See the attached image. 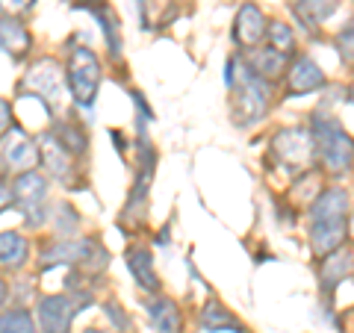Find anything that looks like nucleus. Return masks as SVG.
Returning a JSON list of instances; mask_svg holds the SVG:
<instances>
[{
	"instance_id": "nucleus-15",
	"label": "nucleus",
	"mask_w": 354,
	"mask_h": 333,
	"mask_svg": "<svg viewBox=\"0 0 354 333\" xmlns=\"http://www.w3.org/2000/svg\"><path fill=\"white\" fill-rule=\"evenodd\" d=\"M346 207H348V195L342 192V189H325V192L310 204V218L313 221L346 218Z\"/></svg>"
},
{
	"instance_id": "nucleus-10",
	"label": "nucleus",
	"mask_w": 354,
	"mask_h": 333,
	"mask_svg": "<svg viewBox=\"0 0 354 333\" xmlns=\"http://www.w3.org/2000/svg\"><path fill=\"white\" fill-rule=\"evenodd\" d=\"M39 160L44 169L53 177H59V180H65V177L71 174V151L62 145V139L53 130L39 136Z\"/></svg>"
},
{
	"instance_id": "nucleus-23",
	"label": "nucleus",
	"mask_w": 354,
	"mask_h": 333,
	"mask_svg": "<svg viewBox=\"0 0 354 333\" xmlns=\"http://www.w3.org/2000/svg\"><path fill=\"white\" fill-rule=\"evenodd\" d=\"M201 325H204L207 330H225V327L239 330L236 318L230 316L225 307H218V304H207V307L201 310Z\"/></svg>"
},
{
	"instance_id": "nucleus-3",
	"label": "nucleus",
	"mask_w": 354,
	"mask_h": 333,
	"mask_svg": "<svg viewBox=\"0 0 354 333\" xmlns=\"http://www.w3.org/2000/svg\"><path fill=\"white\" fill-rule=\"evenodd\" d=\"M71 263H80L83 269L101 272L109 265V254L95 239H57L41 254L44 269H50V265H71Z\"/></svg>"
},
{
	"instance_id": "nucleus-7",
	"label": "nucleus",
	"mask_w": 354,
	"mask_h": 333,
	"mask_svg": "<svg viewBox=\"0 0 354 333\" xmlns=\"http://www.w3.org/2000/svg\"><path fill=\"white\" fill-rule=\"evenodd\" d=\"M12 189V201L27 213V225L30 227H39L44 221V213H41V204L48 198V180L32 169V171H24L15 177V183L9 186Z\"/></svg>"
},
{
	"instance_id": "nucleus-17",
	"label": "nucleus",
	"mask_w": 354,
	"mask_h": 333,
	"mask_svg": "<svg viewBox=\"0 0 354 333\" xmlns=\"http://www.w3.org/2000/svg\"><path fill=\"white\" fill-rule=\"evenodd\" d=\"M27 257H30V245L21 233H15V230L0 233V265L21 269V265L27 263Z\"/></svg>"
},
{
	"instance_id": "nucleus-24",
	"label": "nucleus",
	"mask_w": 354,
	"mask_h": 333,
	"mask_svg": "<svg viewBox=\"0 0 354 333\" xmlns=\"http://www.w3.org/2000/svg\"><path fill=\"white\" fill-rule=\"evenodd\" d=\"M266 36H269V48H274L278 53H290L292 48H295V32H292V27H286L283 21H274L272 27H266Z\"/></svg>"
},
{
	"instance_id": "nucleus-5",
	"label": "nucleus",
	"mask_w": 354,
	"mask_h": 333,
	"mask_svg": "<svg viewBox=\"0 0 354 333\" xmlns=\"http://www.w3.org/2000/svg\"><path fill=\"white\" fill-rule=\"evenodd\" d=\"M65 80H68V88H71L77 104L92 106L95 95H97V86H101V62H97V57L88 48H77V50H71Z\"/></svg>"
},
{
	"instance_id": "nucleus-1",
	"label": "nucleus",
	"mask_w": 354,
	"mask_h": 333,
	"mask_svg": "<svg viewBox=\"0 0 354 333\" xmlns=\"http://www.w3.org/2000/svg\"><path fill=\"white\" fill-rule=\"evenodd\" d=\"M225 80L234 92V113L239 118V124H254L269 113V101H272V88L269 80L257 77L251 68H239L236 74V59L227 62V74Z\"/></svg>"
},
{
	"instance_id": "nucleus-6",
	"label": "nucleus",
	"mask_w": 354,
	"mask_h": 333,
	"mask_svg": "<svg viewBox=\"0 0 354 333\" xmlns=\"http://www.w3.org/2000/svg\"><path fill=\"white\" fill-rule=\"evenodd\" d=\"M24 86L32 92V97H36V101H41V104L53 113V109L59 106L62 95H65V74H62V68H59V65L53 62V59H39V62L27 71Z\"/></svg>"
},
{
	"instance_id": "nucleus-12",
	"label": "nucleus",
	"mask_w": 354,
	"mask_h": 333,
	"mask_svg": "<svg viewBox=\"0 0 354 333\" xmlns=\"http://www.w3.org/2000/svg\"><path fill=\"white\" fill-rule=\"evenodd\" d=\"M346 239V218H334V221H313L310 227V242H313V251L328 257L330 251H337Z\"/></svg>"
},
{
	"instance_id": "nucleus-9",
	"label": "nucleus",
	"mask_w": 354,
	"mask_h": 333,
	"mask_svg": "<svg viewBox=\"0 0 354 333\" xmlns=\"http://www.w3.org/2000/svg\"><path fill=\"white\" fill-rule=\"evenodd\" d=\"M39 327L41 333H71V321H74V304L65 295H44L39 307Z\"/></svg>"
},
{
	"instance_id": "nucleus-16",
	"label": "nucleus",
	"mask_w": 354,
	"mask_h": 333,
	"mask_svg": "<svg viewBox=\"0 0 354 333\" xmlns=\"http://www.w3.org/2000/svg\"><path fill=\"white\" fill-rule=\"evenodd\" d=\"M148 316H151V325L153 333H180V307H177L171 298H157L151 307H148Z\"/></svg>"
},
{
	"instance_id": "nucleus-28",
	"label": "nucleus",
	"mask_w": 354,
	"mask_h": 333,
	"mask_svg": "<svg viewBox=\"0 0 354 333\" xmlns=\"http://www.w3.org/2000/svg\"><path fill=\"white\" fill-rule=\"evenodd\" d=\"M3 304H6V280L0 277V307H3Z\"/></svg>"
},
{
	"instance_id": "nucleus-13",
	"label": "nucleus",
	"mask_w": 354,
	"mask_h": 333,
	"mask_svg": "<svg viewBox=\"0 0 354 333\" xmlns=\"http://www.w3.org/2000/svg\"><path fill=\"white\" fill-rule=\"evenodd\" d=\"M286 80H290V92L307 95V92H316V88L325 86V74H322V68H319V65L310 59V57H301L290 68Z\"/></svg>"
},
{
	"instance_id": "nucleus-31",
	"label": "nucleus",
	"mask_w": 354,
	"mask_h": 333,
	"mask_svg": "<svg viewBox=\"0 0 354 333\" xmlns=\"http://www.w3.org/2000/svg\"><path fill=\"white\" fill-rule=\"evenodd\" d=\"M351 227H354V221H351Z\"/></svg>"
},
{
	"instance_id": "nucleus-2",
	"label": "nucleus",
	"mask_w": 354,
	"mask_h": 333,
	"mask_svg": "<svg viewBox=\"0 0 354 333\" xmlns=\"http://www.w3.org/2000/svg\"><path fill=\"white\" fill-rule=\"evenodd\" d=\"M313 145L316 153L330 171H348L354 162V142L334 118L316 115L313 118Z\"/></svg>"
},
{
	"instance_id": "nucleus-8",
	"label": "nucleus",
	"mask_w": 354,
	"mask_h": 333,
	"mask_svg": "<svg viewBox=\"0 0 354 333\" xmlns=\"http://www.w3.org/2000/svg\"><path fill=\"white\" fill-rule=\"evenodd\" d=\"M0 153H3L6 169L18 171V174L32 171L36 169V162H39V145L27 136L24 127H18V124L9 127L6 136L0 139Z\"/></svg>"
},
{
	"instance_id": "nucleus-27",
	"label": "nucleus",
	"mask_w": 354,
	"mask_h": 333,
	"mask_svg": "<svg viewBox=\"0 0 354 333\" xmlns=\"http://www.w3.org/2000/svg\"><path fill=\"white\" fill-rule=\"evenodd\" d=\"M9 204H12V189L0 183V209H6Z\"/></svg>"
},
{
	"instance_id": "nucleus-19",
	"label": "nucleus",
	"mask_w": 354,
	"mask_h": 333,
	"mask_svg": "<svg viewBox=\"0 0 354 333\" xmlns=\"http://www.w3.org/2000/svg\"><path fill=\"white\" fill-rule=\"evenodd\" d=\"M286 68V57L278 53L274 48H260L251 53V71L263 77V80H272V77H278L281 71Z\"/></svg>"
},
{
	"instance_id": "nucleus-18",
	"label": "nucleus",
	"mask_w": 354,
	"mask_h": 333,
	"mask_svg": "<svg viewBox=\"0 0 354 333\" xmlns=\"http://www.w3.org/2000/svg\"><path fill=\"white\" fill-rule=\"evenodd\" d=\"M354 272V254L351 251H330V257L322 263V280L325 289H334L337 283H342Z\"/></svg>"
},
{
	"instance_id": "nucleus-4",
	"label": "nucleus",
	"mask_w": 354,
	"mask_h": 333,
	"mask_svg": "<svg viewBox=\"0 0 354 333\" xmlns=\"http://www.w3.org/2000/svg\"><path fill=\"white\" fill-rule=\"evenodd\" d=\"M272 153L286 171H304L313 165L316 157V145H313V136L301 127H283L274 133L272 139Z\"/></svg>"
},
{
	"instance_id": "nucleus-11",
	"label": "nucleus",
	"mask_w": 354,
	"mask_h": 333,
	"mask_svg": "<svg viewBox=\"0 0 354 333\" xmlns=\"http://www.w3.org/2000/svg\"><path fill=\"white\" fill-rule=\"evenodd\" d=\"M266 18L263 12L254 3H245L239 9V15H236V24H234V39L239 44H245V48H251V44H257L263 36H266Z\"/></svg>"
},
{
	"instance_id": "nucleus-29",
	"label": "nucleus",
	"mask_w": 354,
	"mask_h": 333,
	"mask_svg": "<svg viewBox=\"0 0 354 333\" xmlns=\"http://www.w3.org/2000/svg\"><path fill=\"white\" fill-rule=\"evenodd\" d=\"M86 333H106V330H95V327H92V330H86Z\"/></svg>"
},
{
	"instance_id": "nucleus-26",
	"label": "nucleus",
	"mask_w": 354,
	"mask_h": 333,
	"mask_svg": "<svg viewBox=\"0 0 354 333\" xmlns=\"http://www.w3.org/2000/svg\"><path fill=\"white\" fill-rule=\"evenodd\" d=\"M30 3H32V0H0V6H3L6 12H24Z\"/></svg>"
},
{
	"instance_id": "nucleus-25",
	"label": "nucleus",
	"mask_w": 354,
	"mask_h": 333,
	"mask_svg": "<svg viewBox=\"0 0 354 333\" xmlns=\"http://www.w3.org/2000/svg\"><path fill=\"white\" fill-rule=\"evenodd\" d=\"M9 127H12V106H9L3 97H0V139L6 136Z\"/></svg>"
},
{
	"instance_id": "nucleus-30",
	"label": "nucleus",
	"mask_w": 354,
	"mask_h": 333,
	"mask_svg": "<svg viewBox=\"0 0 354 333\" xmlns=\"http://www.w3.org/2000/svg\"><path fill=\"white\" fill-rule=\"evenodd\" d=\"M351 104H354V86H351Z\"/></svg>"
},
{
	"instance_id": "nucleus-14",
	"label": "nucleus",
	"mask_w": 354,
	"mask_h": 333,
	"mask_svg": "<svg viewBox=\"0 0 354 333\" xmlns=\"http://www.w3.org/2000/svg\"><path fill=\"white\" fill-rule=\"evenodd\" d=\"M127 269L133 274V280H136L145 292H157L160 289V277L153 272V257L148 248H133L127 251Z\"/></svg>"
},
{
	"instance_id": "nucleus-21",
	"label": "nucleus",
	"mask_w": 354,
	"mask_h": 333,
	"mask_svg": "<svg viewBox=\"0 0 354 333\" xmlns=\"http://www.w3.org/2000/svg\"><path fill=\"white\" fill-rule=\"evenodd\" d=\"M295 9L307 24H322L337 12V0H298Z\"/></svg>"
},
{
	"instance_id": "nucleus-22",
	"label": "nucleus",
	"mask_w": 354,
	"mask_h": 333,
	"mask_svg": "<svg viewBox=\"0 0 354 333\" xmlns=\"http://www.w3.org/2000/svg\"><path fill=\"white\" fill-rule=\"evenodd\" d=\"M0 333H36L30 310H6L0 313Z\"/></svg>"
},
{
	"instance_id": "nucleus-20",
	"label": "nucleus",
	"mask_w": 354,
	"mask_h": 333,
	"mask_svg": "<svg viewBox=\"0 0 354 333\" xmlns=\"http://www.w3.org/2000/svg\"><path fill=\"white\" fill-rule=\"evenodd\" d=\"M0 48L9 53H27L30 50V32L12 18H0Z\"/></svg>"
}]
</instances>
